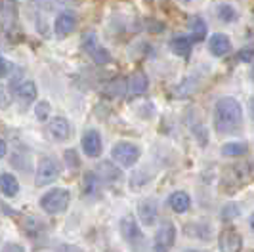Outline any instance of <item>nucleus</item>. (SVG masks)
Masks as SVG:
<instances>
[{"label":"nucleus","instance_id":"nucleus-13","mask_svg":"<svg viewBox=\"0 0 254 252\" xmlns=\"http://www.w3.org/2000/svg\"><path fill=\"white\" fill-rule=\"evenodd\" d=\"M157 214H159L157 201L147 199V201L140 202V206H138V216H140V220L143 226H153V224L157 222Z\"/></svg>","mask_w":254,"mask_h":252},{"label":"nucleus","instance_id":"nucleus-27","mask_svg":"<svg viewBox=\"0 0 254 252\" xmlns=\"http://www.w3.org/2000/svg\"><path fill=\"white\" fill-rule=\"evenodd\" d=\"M125 90H127V80L125 78H115L113 82L107 86V94H111V96H125Z\"/></svg>","mask_w":254,"mask_h":252},{"label":"nucleus","instance_id":"nucleus-38","mask_svg":"<svg viewBox=\"0 0 254 252\" xmlns=\"http://www.w3.org/2000/svg\"><path fill=\"white\" fill-rule=\"evenodd\" d=\"M251 78H253V80H254V67H253V69H251Z\"/></svg>","mask_w":254,"mask_h":252},{"label":"nucleus","instance_id":"nucleus-6","mask_svg":"<svg viewBox=\"0 0 254 252\" xmlns=\"http://www.w3.org/2000/svg\"><path fill=\"white\" fill-rule=\"evenodd\" d=\"M176 243V227L172 222H165L157 229L155 239H153V251L155 252H168Z\"/></svg>","mask_w":254,"mask_h":252},{"label":"nucleus","instance_id":"nucleus-7","mask_svg":"<svg viewBox=\"0 0 254 252\" xmlns=\"http://www.w3.org/2000/svg\"><path fill=\"white\" fill-rule=\"evenodd\" d=\"M218 245H220V252H241L243 249V237L241 233L233 227H226L220 237H218Z\"/></svg>","mask_w":254,"mask_h":252},{"label":"nucleus","instance_id":"nucleus-23","mask_svg":"<svg viewBox=\"0 0 254 252\" xmlns=\"http://www.w3.org/2000/svg\"><path fill=\"white\" fill-rule=\"evenodd\" d=\"M249 149L245 141H228L222 145V155L224 157H243Z\"/></svg>","mask_w":254,"mask_h":252},{"label":"nucleus","instance_id":"nucleus-21","mask_svg":"<svg viewBox=\"0 0 254 252\" xmlns=\"http://www.w3.org/2000/svg\"><path fill=\"white\" fill-rule=\"evenodd\" d=\"M197 88H199V76L190 75V76H186L178 86H176V96H178V98H188V96H191Z\"/></svg>","mask_w":254,"mask_h":252},{"label":"nucleus","instance_id":"nucleus-9","mask_svg":"<svg viewBox=\"0 0 254 252\" xmlns=\"http://www.w3.org/2000/svg\"><path fill=\"white\" fill-rule=\"evenodd\" d=\"M82 151L88 155L90 159H96L102 155L103 143H102V136L98 130H86L84 136H82Z\"/></svg>","mask_w":254,"mask_h":252},{"label":"nucleus","instance_id":"nucleus-1","mask_svg":"<svg viewBox=\"0 0 254 252\" xmlns=\"http://www.w3.org/2000/svg\"><path fill=\"white\" fill-rule=\"evenodd\" d=\"M243 123V107L241 103L226 96V98H220L214 105V130L218 134L226 136V134H233Z\"/></svg>","mask_w":254,"mask_h":252},{"label":"nucleus","instance_id":"nucleus-35","mask_svg":"<svg viewBox=\"0 0 254 252\" xmlns=\"http://www.w3.org/2000/svg\"><path fill=\"white\" fill-rule=\"evenodd\" d=\"M6 153H8V145H6V139H2L0 141V155L6 157Z\"/></svg>","mask_w":254,"mask_h":252},{"label":"nucleus","instance_id":"nucleus-22","mask_svg":"<svg viewBox=\"0 0 254 252\" xmlns=\"http://www.w3.org/2000/svg\"><path fill=\"white\" fill-rule=\"evenodd\" d=\"M149 86V78L147 75H143V73H134L132 78H130V94H134V96H141V94H145V90Z\"/></svg>","mask_w":254,"mask_h":252},{"label":"nucleus","instance_id":"nucleus-32","mask_svg":"<svg viewBox=\"0 0 254 252\" xmlns=\"http://www.w3.org/2000/svg\"><path fill=\"white\" fill-rule=\"evenodd\" d=\"M2 252H25V249L21 245H17V243H6L2 247Z\"/></svg>","mask_w":254,"mask_h":252},{"label":"nucleus","instance_id":"nucleus-15","mask_svg":"<svg viewBox=\"0 0 254 252\" xmlns=\"http://www.w3.org/2000/svg\"><path fill=\"white\" fill-rule=\"evenodd\" d=\"M15 19H17V6H15V0H4V2H2V27H4V33L12 31Z\"/></svg>","mask_w":254,"mask_h":252},{"label":"nucleus","instance_id":"nucleus-17","mask_svg":"<svg viewBox=\"0 0 254 252\" xmlns=\"http://www.w3.org/2000/svg\"><path fill=\"white\" fill-rule=\"evenodd\" d=\"M168 204H170V208H172L174 212L184 214V212H188V210H190L191 199L186 191H174V193L170 195V199H168Z\"/></svg>","mask_w":254,"mask_h":252},{"label":"nucleus","instance_id":"nucleus-34","mask_svg":"<svg viewBox=\"0 0 254 252\" xmlns=\"http://www.w3.org/2000/svg\"><path fill=\"white\" fill-rule=\"evenodd\" d=\"M58 252H82L78 247H73V245H62L60 249H58Z\"/></svg>","mask_w":254,"mask_h":252},{"label":"nucleus","instance_id":"nucleus-31","mask_svg":"<svg viewBox=\"0 0 254 252\" xmlns=\"http://www.w3.org/2000/svg\"><path fill=\"white\" fill-rule=\"evenodd\" d=\"M64 157H65V163L69 164V168H78L80 166V161H78V155H76L75 149H67Z\"/></svg>","mask_w":254,"mask_h":252},{"label":"nucleus","instance_id":"nucleus-19","mask_svg":"<svg viewBox=\"0 0 254 252\" xmlns=\"http://www.w3.org/2000/svg\"><path fill=\"white\" fill-rule=\"evenodd\" d=\"M188 29H190V33H191V38L197 40V42H201V40L206 37V23H204V19L201 17V15H193V17H190Z\"/></svg>","mask_w":254,"mask_h":252},{"label":"nucleus","instance_id":"nucleus-39","mask_svg":"<svg viewBox=\"0 0 254 252\" xmlns=\"http://www.w3.org/2000/svg\"><path fill=\"white\" fill-rule=\"evenodd\" d=\"M190 252H203V251H190Z\"/></svg>","mask_w":254,"mask_h":252},{"label":"nucleus","instance_id":"nucleus-37","mask_svg":"<svg viewBox=\"0 0 254 252\" xmlns=\"http://www.w3.org/2000/svg\"><path fill=\"white\" fill-rule=\"evenodd\" d=\"M251 227H253V229H254V214L251 216Z\"/></svg>","mask_w":254,"mask_h":252},{"label":"nucleus","instance_id":"nucleus-18","mask_svg":"<svg viewBox=\"0 0 254 252\" xmlns=\"http://www.w3.org/2000/svg\"><path fill=\"white\" fill-rule=\"evenodd\" d=\"M0 188H2V195L4 197H15L19 193V182L10 172H2V176H0Z\"/></svg>","mask_w":254,"mask_h":252},{"label":"nucleus","instance_id":"nucleus-25","mask_svg":"<svg viewBox=\"0 0 254 252\" xmlns=\"http://www.w3.org/2000/svg\"><path fill=\"white\" fill-rule=\"evenodd\" d=\"M98 188V174L96 172H86L82 178V193L84 195H92Z\"/></svg>","mask_w":254,"mask_h":252},{"label":"nucleus","instance_id":"nucleus-4","mask_svg":"<svg viewBox=\"0 0 254 252\" xmlns=\"http://www.w3.org/2000/svg\"><path fill=\"white\" fill-rule=\"evenodd\" d=\"M60 176V164L52 157H42L37 164V174H35V184L38 188L50 186Z\"/></svg>","mask_w":254,"mask_h":252},{"label":"nucleus","instance_id":"nucleus-10","mask_svg":"<svg viewBox=\"0 0 254 252\" xmlns=\"http://www.w3.org/2000/svg\"><path fill=\"white\" fill-rule=\"evenodd\" d=\"M12 96L19 103L29 105V103H33V101L37 100V86H35L33 80H23V82L12 86Z\"/></svg>","mask_w":254,"mask_h":252},{"label":"nucleus","instance_id":"nucleus-14","mask_svg":"<svg viewBox=\"0 0 254 252\" xmlns=\"http://www.w3.org/2000/svg\"><path fill=\"white\" fill-rule=\"evenodd\" d=\"M208 50L212 56H216V58H222V56H226L229 50H231V42H229V38L226 35H222V33H214L210 40H208Z\"/></svg>","mask_w":254,"mask_h":252},{"label":"nucleus","instance_id":"nucleus-3","mask_svg":"<svg viewBox=\"0 0 254 252\" xmlns=\"http://www.w3.org/2000/svg\"><path fill=\"white\" fill-rule=\"evenodd\" d=\"M111 157H113V161L119 166L130 168V166H134L140 161L141 151L140 147L136 143H132V141H117L113 145V149H111Z\"/></svg>","mask_w":254,"mask_h":252},{"label":"nucleus","instance_id":"nucleus-30","mask_svg":"<svg viewBox=\"0 0 254 252\" xmlns=\"http://www.w3.org/2000/svg\"><path fill=\"white\" fill-rule=\"evenodd\" d=\"M239 216V204H235V202H228L224 208H222V218L224 220H233V218H237Z\"/></svg>","mask_w":254,"mask_h":252},{"label":"nucleus","instance_id":"nucleus-28","mask_svg":"<svg viewBox=\"0 0 254 252\" xmlns=\"http://www.w3.org/2000/svg\"><path fill=\"white\" fill-rule=\"evenodd\" d=\"M35 115H37L38 121H48V117H50V103L48 101H38L37 105H35Z\"/></svg>","mask_w":254,"mask_h":252},{"label":"nucleus","instance_id":"nucleus-2","mask_svg":"<svg viewBox=\"0 0 254 252\" xmlns=\"http://www.w3.org/2000/svg\"><path fill=\"white\" fill-rule=\"evenodd\" d=\"M69 202H71V193L67 189L56 188L40 197V208L48 214H62L69 208Z\"/></svg>","mask_w":254,"mask_h":252},{"label":"nucleus","instance_id":"nucleus-36","mask_svg":"<svg viewBox=\"0 0 254 252\" xmlns=\"http://www.w3.org/2000/svg\"><path fill=\"white\" fill-rule=\"evenodd\" d=\"M249 111H251V117H253V121H254V98L249 101Z\"/></svg>","mask_w":254,"mask_h":252},{"label":"nucleus","instance_id":"nucleus-24","mask_svg":"<svg viewBox=\"0 0 254 252\" xmlns=\"http://www.w3.org/2000/svg\"><path fill=\"white\" fill-rule=\"evenodd\" d=\"M216 13H218V19L224 21V23H231V21L237 19V12H235V8L231 4H220L216 8Z\"/></svg>","mask_w":254,"mask_h":252},{"label":"nucleus","instance_id":"nucleus-20","mask_svg":"<svg viewBox=\"0 0 254 252\" xmlns=\"http://www.w3.org/2000/svg\"><path fill=\"white\" fill-rule=\"evenodd\" d=\"M98 178H100V182H107V184H113L117 182L119 178H121V170L113 166L111 163H100L98 164Z\"/></svg>","mask_w":254,"mask_h":252},{"label":"nucleus","instance_id":"nucleus-11","mask_svg":"<svg viewBox=\"0 0 254 252\" xmlns=\"http://www.w3.org/2000/svg\"><path fill=\"white\" fill-rule=\"evenodd\" d=\"M48 132L52 134V138L58 141H65L71 136V126L67 123L65 117H54L48 123Z\"/></svg>","mask_w":254,"mask_h":252},{"label":"nucleus","instance_id":"nucleus-33","mask_svg":"<svg viewBox=\"0 0 254 252\" xmlns=\"http://www.w3.org/2000/svg\"><path fill=\"white\" fill-rule=\"evenodd\" d=\"M0 65H2V78H6V76L10 75V69H13V65H10V62L6 60V58H0Z\"/></svg>","mask_w":254,"mask_h":252},{"label":"nucleus","instance_id":"nucleus-5","mask_svg":"<svg viewBox=\"0 0 254 252\" xmlns=\"http://www.w3.org/2000/svg\"><path fill=\"white\" fill-rule=\"evenodd\" d=\"M121 233H123L125 241H127L134 251H141V249H143L145 237H143L141 227L138 226V222H136L134 216H125V218L121 220Z\"/></svg>","mask_w":254,"mask_h":252},{"label":"nucleus","instance_id":"nucleus-8","mask_svg":"<svg viewBox=\"0 0 254 252\" xmlns=\"http://www.w3.org/2000/svg\"><path fill=\"white\" fill-rule=\"evenodd\" d=\"M84 50L88 52L90 58L98 63V65H105V63L111 62V54L105 50L103 46H100V42L96 40L94 33H90V35L84 37Z\"/></svg>","mask_w":254,"mask_h":252},{"label":"nucleus","instance_id":"nucleus-16","mask_svg":"<svg viewBox=\"0 0 254 252\" xmlns=\"http://www.w3.org/2000/svg\"><path fill=\"white\" fill-rule=\"evenodd\" d=\"M193 38L186 37V35H178V37H174L172 40H170V50L174 52L176 56H180V58H190L191 54V48H193Z\"/></svg>","mask_w":254,"mask_h":252},{"label":"nucleus","instance_id":"nucleus-29","mask_svg":"<svg viewBox=\"0 0 254 252\" xmlns=\"http://www.w3.org/2000/svg\"><path fill=\"white\" fill-rule=\"evenodd\" d=\"M237 62L241 63H253L254 62V44H249L237 52Z\"/></svg>","mask_w":254,"mask_h":252},{"label":"nucleus","instance_id":"nucleus-12","mask_svg":"<svg viewBox=\"0 0 254 252\" xmlns=\"http://www.w3.org/2000/svg\"><path fill=\"white\" fill-rule=\"evenodd\" d=\"M75 25H76L75 13L62 12L58 17H56V23H54V27H56V35H58V37H67V35L73 33Z\"/></svg>","mask_w":254,"mask_h":252},{"label":"nucleus","instance_id":"nucleus-26","mask_svg":"<svg viewBox=\"0 0 254 252\" xmlns=\"http://www.w3.org/2000/svg\"><path fill=\"white\" fill-rule=\"evenodd\" d=\"M23 229H25L27 235H37V233H40L44 229V226L38 222L37 218L29 216V218H25V222H23Z\"/></svg>","mask_w":254,"mask_h":252}]
</instances>
